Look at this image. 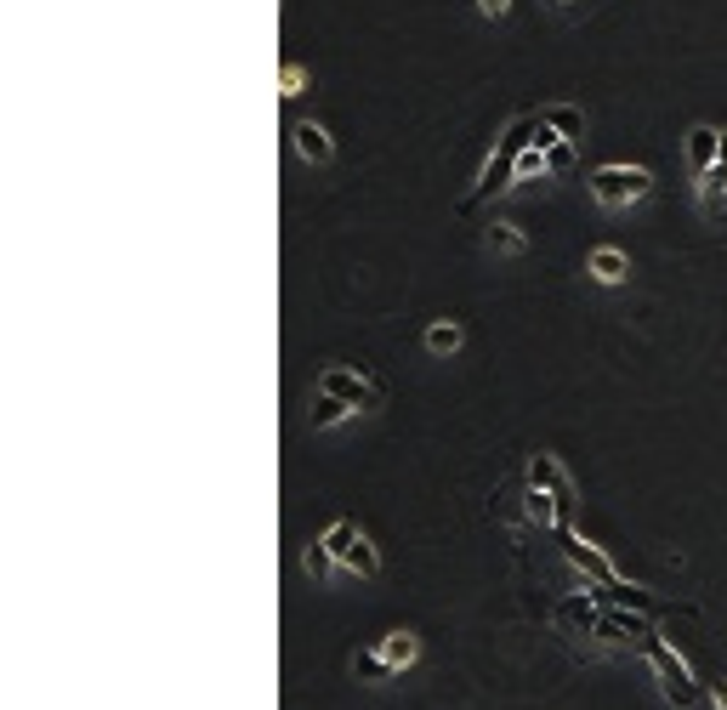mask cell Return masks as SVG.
Listing matches in <instances>:
<instances>
[{"label":"cell","instance_id":"23","mask_svg":"<svg viewBox=\"0 0 727 710\" xmlns=\"http://www.w3.org/2000/svg\"><path fill=\"white\" fill-rule=\"evenodd\" d=\"M392 676V665H387V654L375 648V654H358V682H387Z\"/></svg>","mask_w":727,"mask_h":710},{"label":"cell","instance_id":"5","mask_svg":"<svg viewBox=\"0 0 727 710\" xmlns=\"http://www.w3.org/2000/svg\"><path fill=\"white\" fill-rule=\"evenodd\" d=\"M557 540H563V557L574 568H580V574H586V580H597V586H608V580H620V574H614V563H608L603 551L597 546H586V540H580V534H574V523H557Z\"/></svg>","mask_w":727,"mask_h":710},{"label":"cell","instance_id":"21","mask_svg":"<svg viewBox=\"0 0 727 710\" xmlns=\"http://www.w3.org/2000/svg\"><path fill=\"white\" fill-rule=\"evenodd\" d=\"M347 409H353V404H341V398L319 392V398H313V426H336V421H347Z\"/></svg>","mask_w":727,"mask_h":710},{"label":"cell","instance_id":"4","mask_svg":"<svg viewBox=\"0 0 727 710\" xmlns=\"http://www.w3.org/2000/svg\"><path fill=\"white\" fill-rule=\"evenodd\" d=\"M319 392H330V398H341V404H353V409H381L387 404V392L375 387L370 375L341 370V364H330V370L319 375Z\"/></svg>","mask_w":727,"mask_h":710},{"label":"cell","instance_id":"16","mask_svg":"<svg viewBox=\"0 0 727 710\" xmlns=\"http://www.w3.org/2000/svg\"><path fill=\"white\" fill-rule=\"evenodd\" d=\"M461 341H466V330L455 319H438L432 330H426V353H461Z\"/></svg>","mask_w":727,"mask_h":710},{"label":"cell","instance_id":"17","mask_svg":"<svg viewBox=\"0 0 727 710\" xmlns=\"http://www.w3.org/2000/svg\"><path fill=\"white\" fill-rule=\"evenodd\" d=\"M551 125H557V137H568V142H580L586 137V114L580 108H568V103H557V108H540Z\"/></svg>","mask_w":727,"mask_h":710},{"label":"cell","instance_id":"10","mask_svg":"<svg viewBox=\"0 0 727 710\" xmlns=\"http://www.w3.org/2000/svg\"><path fill=\"white\" fill-rule=\"evenodd\" d=\"M716 160H722V131L693 125V131H688V171H693V177H705Z\"/></svg>","mask_w":727,"mask_h":710},{"label":"cell","instance_id":"19","mask_svg":"<svg viewBox=\"0 0 727 710\" xmlns=\"http://www.w3.org/2000/svg\"><path fill=\"white\" fill-rule=\"evenodd\" d=\"M529 523H540V529H557V495H546V489H534L529 483Z\"/></svg>","mask_w":727,"mask_h":710},{"label":"cell","instance_id":"24","mask_svg":"<svg viewBox=\"0 0 727 710\" xmlns=\"http://www.w3.org/2000/svg\"><path fill=\"white\" fill-rule=\"evenodd\" d=\"M568 165H574V142H568V137H557V142L546 148V171L557 177V171H568Z\"/></svg>","mask_w":727,"mask_h":710},{"label":"cell","instance_id":"28","mask_svg":"<svg viewBox=\"0 0 727 710\" xmlns=\"http://www.w3.org/2000/svg\"><path fill=\"white\" fill-rule=\"evenodd\" d=\"M546 6H574V0H546Z\"/></svg>","mask_w":727,"mask_h":710},{"label":"cell","instance_id":"15","mask_svg":"<svg viewBox=\"0 0 727 710\" xmlns=\"http://www.w3.org/2000/svg\"><path fill=\"white\" fill-rule=\"evenodd\" d=\"M302 563H307V574H313V580H319V586H324V580H330V574H336V551H330V546H324V540H307V546H302Z\"/></svg>","mask_w":727,"mask_h":710},{"label":"cell","instance_id":"25","mask_svg":"<svg viewBox=\"0 0 727 710\" xmlns=\"http://www.w3.org/2000/svg\"><path fill=\"white\" fill-rule=\"evenodd\" d=\"M284 97H302V86H307V74H302V63H284Z\"/></svg>","mask_w":727,"mask_h":710},{"label":"cell","instance_id":"12","mask_svg":"<svg viewBox=\"0 0 727 710\" xmlns=\"http://www.w3.org/2000/svg\"><path fill=\"white\" fill-rule=\"evenodd\" d=\"M597 620H603V608H597V597H563L557 603V625H568V631H597Z\"/></svg>","mask_w":727,"mask_h":710},{"label":"cell","instance_id":"22","mask_svg":"<svg viewBox=\"0 0 727 710\" xmlns=\"http://www.w3.org/2000/svg\"><path fill=\"white\" fill-rule=\"evenodd\" d=\"M534 177H551L546 171V148H523V160H517V182H534Z\"/></svg>","mask_w":727,"mask_h":710},{"label":"cell","instance_id":"1","mask_svg":"<svg viewBox=\"0 0 727 710\" xmlns=\"http://www.w3.org/2000/svg\"><path fill=\"white\" fill-rule=\"evenodd\" d=\"M534 125H540V114H517V120L500 131L495 154L483 160L478 182H472V194H466V211H472V205H483V199H495L500 188H512V182H517V160H523V148L534 142Z\"/></svg>","mask_w":727,"mask_h":710},{"label":"cell","instance_id":"3","mask_svg":"<svg viewBox=\"0 0 727 710\" xmlns=\"http://www.w3.org/2000/svg\"><path fill=\"white\" fill-rule=\"evenodd\" d=\"M648 188H654V177H648L642 165H597V171H591V194H597V205H608V211L648 199Z\"/></svg>","mask_w":727,"mask_h":710},{"label":"cell","instance_id":"2","mask_svg":"<svg viewBox=\"0 0 727 710\" xmlns=\"http://www.w3.org/2000/svg\"><path fill=\"white\" fill-rule=\"evenodd\" d=\"M642 654H648V665H654V676H659V693H665L676 710H693L699 699H705V693H699V682H693V671H688V659L676 654V648L659 637V631L642 642Z\"/></svg>","mask_w":727,"mask_h":710},{"label":"cell","instance_id":"27","mask_svg":"<svg viewBox=\"0 0 727 710\" xmlns=\"http://www.w3.org/2000/svg\"><path fill=\"white\" fill-rule=\"evenodd\" d=\"M710 710H727V682H710Z\"/></svg>","mask_w":727,"mask_h":710},{"label":"cell","instance_id":"26","mask_svg":"<svg viewBox=\"0 0 727 710\" xmlns=\"http://www.w3.org/2000/svg\"><path fill=\"white\" fill-rule=\"evenodd\" d=\"M506 6H512V0H478L483 18H506Z\"/></svg>","mask_w":727,"mask_h":710},{"label":"cell","instance_id":"18","mask_svg":"<svg viewBox=\"0 0 727 710\" xmlns=\"http://www.w3.org/2000/svg\"><path fill=\"white\" fill-rule=\"evenodd\" d=\"M347 568H353V574H364V580H375V574H381V551L370 546V534H358V540H353V557H347Z\"/></svg>","mask_w":727,"mask_h":710},{"label":"cell","instance_id":"13","mask_svg":"<svg viewBox=\"0 0 727 710\" xmlns=\"http://www.w3.org/2000/svg\"><path fill=\"white\" fill-rule=\"evenodd\" d=\"M699 182V199H705V216H716V222H722L727 216V160H716L705 171V177H693Z\"/></svg>","mask_w":727,"mask_h":710},{"label":"cell","instance_id":"9","mask_svg":"<svg viewBox=\"0 0 727 710\" xmlns=\"http://www.w3.org/2000/svg\"><path fill=\"white\" fill-rule=\"evenodd\" d=\"M591 597H597V603H614V608H637V614H665L659 597H648L642 586H625V580H608V586H597Z\"/></svg>","mask_w":727,"mask_h":710},{"label":"cell","instance_id":"8","mask_svg":"<svg viewBox=\"0 0 727 710\" xmlns=\"http://www.w3.org/2000/svg\"><path fill=\"white\" fill-rule=\"evenodd\" d=\"M290 142H296V154H302L307 165H330L336 160V142H330V131H324L319 120H296L290 125Z\"/></svg>","mask_w":727,"mask_h":710},{"label":"cell","instance_id":"7","mask_svg":"<svg viewBox=\"0 0 727 710\" xmlns=\"http://www.w3.org/2000/svg\"><path fill=\"white\" fill-rule=\"evenodd\" d=\"M597 637L642 648V642L654 637V625H648V620H631V608H614V603H608V608H603V620H597Z\"/></svg>","mask_w":727,"mask_h":710},{"label":"cell","instance_id":"11","mask_svg":"<svg viewBox=\"0 0 727 710\" xmlns=\"http://www.w3.org/2000/svg\"><path fill=\"white\" fill-rule=\"evenodd\" d=\"M586 273H591V279H603V284H625V279H631V256L614 250V245H597L586 256Z\"/></svg>","mask_w":727,"mask_h":710},{"label":"cell","instance_id":"14","mask_svg":"<svg viewBox=\"0 0 727 710\" xmlns=\"http://www.w3.org/2000/svg\"><path fill=\"white\" fill-rule=\"evenodd\" d=\"M381 654H387L392 671H404V665H415L421 642H415V631H387V637H381Z\"/></svg>","mask_w":727,"mask_h":710},{"label":"cell","instance_id":"6","mask_svg":"<svg viewBox=\"0 0 727 710\" xmlns=\"http://www.w3.org/2000/svg\"><path fill=\"white\" fill-rule=\"evenodd\" d=\"M529 483H534V489H546V495H557V523L574 512V483H568V472H563L557 455H534V461H529Z\"/></svg>","mask_w":727,"mask_h":710},{"label":"cell","instance_id":"20","mask_svg":"<svg viewBox=\"0 0 727 710\" xmlns=\"http://www.w3.org/2000/svg\"><path fill=\"white\" fill-rule=\"evenodd\" d=\"M489 245H495L500 256H523V245H529V239L517 233V222H495V228H489Z\"/></svg>","mask_w":727,"mask_h":710},{"label":"cell","instance_id":"29","mask_svg":"<svg viewBox=\"0 0 727 710\" xmlns=\"http://www.w3.org/2000/svg\"><path fill=\"white\" fill-rule=\"evenodd\" d=\"M722 160H727V137H722Z\"/></svg>","mask_w":727,"mask_h":710}]
</instances>
